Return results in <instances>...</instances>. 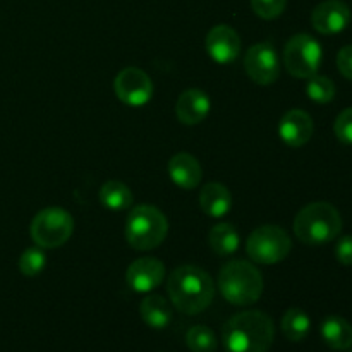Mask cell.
Segmentation results:
<instances>
[{
    "label": "cell",
    "mask_w": 352,
    "mask_h": 352,
    "mask_svg": "<svg viewBox=\"0 0 352 352\" xmlns=\"http://www.w3.org/2000/svg\"><path fill=\"white\" fill-rule=\"evenodd\" d=\"M274 339V320L256 309L232 316L222 329V342L227 352H268Z\"/></svg>",
    "instance_id": "obj_1"
},
{
    "label": "cell",
    "mask_w": 352,
    "mask_h": 352,
    "mask_svg": "<svg viewBox=\"0 0 352 352\" xmlns=\"http://www.w3.org/2000/svg\"><path fill=\"white\" fill-rule=\"evenodd\" d=\"M167 291L175 308L184 315L205 311L215 296V284L208 272L195 265L175 268L167 282Z\"/></svg>",
    "instance_id": "obj_2"
},
{
    "label": "cell",
    "mask_w": 352,
    "mask_h": 352,
    "mask_svg": "<svg viewBox=\"0 0 352 352\" xmlns=\"http://www.w3.org/2000/svg\"><path fill=\"white\" fill-rule=\"evenodd\" d=\"M342 230V219L336 206L325 201H316L305 206L296 215L294 234L302 244L323 246L332 243Z\"/></svg>",
    "instance_id": "obj_3"
},
{
    "label": "cell",
    "mask_w": 352,
    "mask_h": 352,
    "mask_svg": "<svg viewBox=\"0 0 352 352\" xmlns=\"http://www.w3.org/2000/svg\"><path fill=\"white\" fill-rule=\"evenodd\" d=\"M219 289L230 305L250 306L263 294V277L250 261L230 260L220 270Z\"/></svg>",
    "instance_id": "obj_4"
},
{
    "label": "cell",
    "mask_w": 352,
    "mask_h": 352,
    "mask_svg": "<svg viewBox=\"0 0 352 352\" xmlns=\"http://www.w3.org/2000/svg\"><path fill=\"white\" fill-rule=\"evenodd\" d=\"M168 222L164 213L151 205H138L131 210L126 222V239L134 250H155L165 241Z\"/></svg>",
    "instance_id": "obj_5"
},
{
    "label": "cell",
    "mask_w": 352,
    "mask_h": 352,
    "mask_svg": "<svg viewBox=\"0 0 352 352\" xmlns=\"http://www.w3.org/2000/svg\"><path fill=\"white\" fill-rule=\"evenodd\" d=\"M74 230V219L71 213L58 206L41 210L31 222V239L43 250L60 248L69 241Z\"/></svg>",
    "instance_id": "obj_6"
},
{
    "label": "cell",
    "mask_w": 352,
    "mask_h": 352,
    "mask_svg": "<svg viewBox=\"0 0 352 352\" xmlns=\"http://www.w3.org/2000/svg\"><path fill=\"white\" fill-rule=\"evenodd\" d=\"M292 250L289 234L278 226H263L248 237V256L261 265H275L285 260Z\"/></svg>",
    "instance_id": "obj_7"
},
{
    "label": "cell",
    "mask_w": 352,
    "mask_h": 352,
    "mask_svg": "<svg viewBox=\"0 0 352 352\" xmlns=\"http://www.w3.org/2000/svg\"><path fill=\"white\" fill-rule=\"evenodd\" d=\"M322 45L309 34H294L284 48L285 69L294 78L309 79L322 65Z\"/></svg>",
    "instance_id": "obj_8"
},
{
    "label": "cell",
    "mask_w": 352,
    "mask_h": 352,
    "mask_svg": "<svg viewBox=\"0 0 352 352\" xmlns=\"http://www.w3.org/2000/svg\"><path fill=\"white\" fill-rule=\"evenodd\" d=\"M117 98L129 107H143L153 96V82L150 76L138 67H126L117 74L113 82Z\"/></svg>",
    "instance_id": "obj_9"
},
{
    "label": "cell",
    "mask_w": 352,
    "mask_h": 352,
    "mask_svg": "<svg viewBox=\"0 0 352 352\" xmlns=\"http://www.w3.org/2000/svg\"><path fill=\"white\" fill-rule=\"evenodd\" d=\"M244 69L258 85H272L280 74V62L277 52L270 43H256L244 55Z\"/></svg>",
    "instance_id": "obj_10"
},
{
    "label": "cell",
    "mask_w": 352,
    "mask_h": 352,
    "mask_svg": "<svg viewBox=\"0 0 352 352\" xmlns=\"http://www.w3.org/2000/svg\"><path fill=\"white\" fill-rule=\"evenodd\" d=\"M311 23L318 33L337 34L351 23V9L340 0H325L313 9Z\"/></svg>",
    "instance_id": "obj_11"
},
{
    "label": "cell",
    "mask_w": 352,
    "mask_h": 352,
    "mask_svg": "<svg viewBox=\"0 0 352 352\" xmlns=\"http://www.w3.org/2000/svg\"><path fill=\"white\" fill-rule=\"evenodd\" d=\"M165 277V265L157 258H140L133 261L126 272V280L133 291L150 292L162 284Z\"/></svg>",
    "instance_id": "obj_12"
},
{
    "label": "cell",
    "mask_w": 352,
    "mask_h": 352,
    "mask_svg": "<svg viewBox=\"0 0 352 352\" xmlns=\"http://www.w3.org/2000/svg\"><path fill=\"white\" fill-rule=\"evenodd\" d=\"M206 50L219 64H230L241 54V38L234 28L219 24L212 28L206 36Z\"/></svg>",
    "instance_id": "obj_13"
},
{
    "label": "cell",
    "mask_w": 352,
    "mask_h": 352,
    "mask_svg": "<svg viewBox=\"0 0 352 352\" xmlns=\"http://www.w3.org/2000/svg\"><path fill=\"white\" fill-rule=\"evenodd\" d=\"M313 119L309 113L305 110H289L280 120L278 126V134H280L282 141L291 148H301L311 140L313 136Z\"/></svg>",
    "instance_id": "obj_14"
},
{
    "label": "cell",
    "mask_w": 352,
    "mask_h": 352,
    "mask_svg": "<svg viewBox=\"0 0 352 352\" xmlns=\"http://www.w3.org/2000/svg\"><path fill=\"white\" fill-rule=\"evenodd\" d=\"M210 112V98L201 89H186L175 103V116L186 126L203 122Z\"/></svg>",
    "instance_id": "obj_15"
},
{
    "label": "cell",
    "mask_w": 352,
    "mask_h": 352,
    "mask_svg": "<svg viewBox=\"0 0 352 352\" xmlns=\"http://www.w3.org/2000/svg\"><path fill=\"white\" fill-rule=\"evenodd\" d=\"M168 175L172 182L181 189H195L201 182L203 170L199 162L189 153H177L168 162Z\"/></svg>",
    "instance_id": "obj_16"
},
{
    "label": "cell",
    "mask_w": 352,
    "mask_h": 352,
    "mask_svg": "<svg viewBox=\"0 0 352 352\" xmlns=\"http://www.w3.org/2000/svg\"><path fill=\"white\" fill-rule=\"evenodd\" d=\"M199 205L208 217L222 219L232 208V195L223 184L210 182V184L203 186L201 192H199Z\"/></svg>",
    "instance_id": "obj_17"
},
{
    "label": "cell",
    "mask_w": 352,
    "mask_h": 352,
    "mask_svg": "<svg viewBox=\"0 0 352 352\" xmlns=\"http://www.w3.org/2000/svg\"><path fill=\"white\" fill-rule=\"evenodd\" d=\"M140 313L143 322L151 329H167L172 322V308L162 296H146L140 306Z\"/></svg>",
    "instance_id": "obj_18"
},
{
    "label": "cell",
    "mask_w": 352,
    "mask_h": 352,
    "mask_svg": "<svg viewBox=\"0 0 352 352\" xmlns=\"http://www.w3.org/2000/svg\"><path fill=\"white\" fill-rule=\"evenodd\" d=\"M323 340L329 347L336 351H346L352 347V327L342 316H329L322 323Z\"/></svg>",
    "instance_id": "obj_19"
},
{
    "label": "cell",
    "mask_w": 352,
    "mask_h": 352,
    "mask_svg": "<svg viewBox=\"0 0 352 352\" xmlns=\"http://www.w3.org/2000/svg\"><path fill=\"white\" fill-rule=\"evenodd\" d=\"M133 192L124 182L109 181L100 189V203L112 212H122L133 206Z\"/></svg>",
    "instance_id": "obj_20"
},
{
    "label": "cell",
    "mask_w": 352,
    "mask_h": 352,
    "mask_svg": "<svg viewBox=\"0 0 352 352\" xmlns=\"http://www.w3.org/2000/svg\"><path fill=\"white\" fill-rule=\"evenodd\" d=\"M210 246L219 256H230L239 250V234L232 223H217L210 230Z\"/></svg>",
    "instance_id": "obj_21"
},
{
    "label": "cell",
    "mask_w": 352,
    "mask_h": 352,
    "mask_svg": "<svg viewBox=\"0 0 352 352\" xmlns=\"http://www.w3.org/2000/svg\"><path fill=\"white\" fill-rule=\"evenodd\" d=\"M280 327L285 339L291 340V342H301L308 337L309 329H311V320L302 309L291 308L282 318Z\"/></svg>",
    "instance_id": "obj_22"
},
{
    "label": "cell",
    "mask_w": 352,
    "mask_h": 352,
    "mask_svg": "<svg viewBox=\"0 0 352 352\" xmlns=\"http://www.w3.org/2000/svg\"><path fill=\"white\" fill-rule=\"evenodd\" d=\"M186 344L192 352H215L217 336L212 329L205 325H196L186 333Z\"/></svg>",
    "instance_id": "obj_23"
},
{
    "label": "cell",
    "mask_w": 352,
    "mask_h": 352,
    "mask_svg": "<svg viewBox=\"0 0 352 352\" xmlns=\"http://www.w3.org/2000/svg\"><path fill=\"white\" fill-rule=\"evenodd\" d=\"M306 93L316 103H329L336 96V85L327 76H311L306 86Z\"/></svg>",
    "instance_id": "obj_24"
},
{
    "label": "cell",
    "mask_w": 352,
    "mask_h": 352,
    "mask_svg": "<svg viewBox=\"0 0 352 352\" xmlns=\"http://www.w3.org/2000/svg\"><path fill=\"white\" fill-rule=\"evenodd\" d=\"M45 265H47V256L43 253V248H30L24 251L19 258V270L21 274L26 277H36L43 272Z\"/></svg>",
    "instance_id": "obj_25"
},
{
    "label": "cell",
    "mask_w": 352,
    "mask_h": 352,
    "mask_svg": "<svg viewBox=\"0 0 352 352\" xmlns=\"http://www.w3.org/2000/svg\"><path fill=\"white\" fill-rule=\"evenodd\" d=\"M287 0H251L254 14L261 19H275L285 10Z\"/></svg>",
    "instance_id": "obj_26"
},
{
    "label": "cell",
    "mask_w": 352,
    "mask_h": 352,
    "mask_svg": "<svg viewBox=\"0 0 352 352\" xmlns=\"http://www.w3.org/2000/svg\"><path fill=\"white\" fill-rule=\"evenodd\" d=\"M333 131H336V136L340 143L352 146V107L340 112V116L336 120V126H333Z\"/></svg>",
    "instance_id": "obj_27"
},
{
    "label": "cell",
    "mask_w": 352,
    "mask_h": 352,
    "mask_svg": "<svg viewBox=\"0 0 352 352\" xmlns=\"http://www.w3.org/2000/svg\"><path fill=\"white\" fill-rule=\"evenodd\" d=\"M337 67L344 78L352 81V45H347L337 55Z\"/></svg>",
    "instance_id": "obj_28"
},
{
    "label": "cell",
    "mask_w": 352,
    "mask_h": 352,
    "mask_svg": "<svg viewBox=\"0 0 352 352\" xmlns=\"http://www.w3.org/2000/svg\"><path fill=\"white\" fill-rule=\"evenodd\" d=\"M336 258L339 260V263L342 265H352V237L346 236L337 243L336 246Z\"/></svg>",
    "instance_id": "obj_29"
},
{
    "label": "cell",
    "mask_w": 352,
    "mask_h": 352,
    "mask_svg": "<svg viewBox=\"0 0 352 352\" xmlns=\"http://www.w3.org/2000/svg\"><path fill=\"white\" fill-rule=\"evenodd\" d=\"M347 352H352V351H347Z\"/></svg>",
    "instance_id": "obj_30"
}]
</instances>
